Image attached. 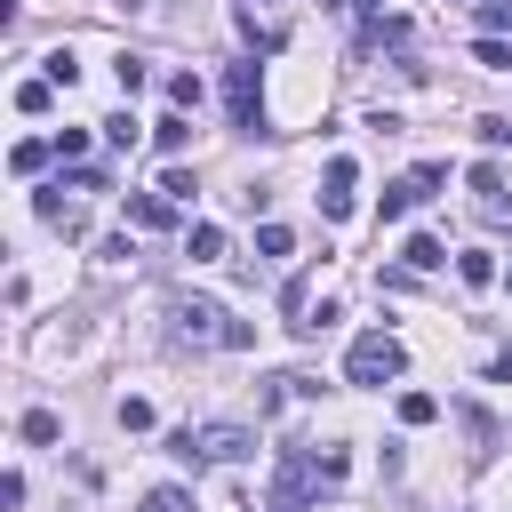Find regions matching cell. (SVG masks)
<instances>
[{"instance_id":"obj_20","label":"cell","mask_w":512,"mask_h":512,"mask_svg":"<svg viewBox=\"0 0 512 512\" xmlns=\"http://www.w3.org/2000/svg\"><path fill=\"white\" fill-rule=\"evenodd\" d=\"M112 72H120V96H136V88H144V56H120Z\"/></svg>"},{"instance_id":"obj_6","label":"cell","mask_w":512,"mask_h":512,"mask_svg":"<svg viewBox=\"0 0 512 512\" xmlns=\"http://www.w3.org/2000/svg\"><path fill=\"white\" fill-rule=\"evenodd\" d=\"M352 184H360V168H352V160H328V192H320V216H336V224H344V216H352Z\"/></svg>"},{"instance_id":"obj_17","label":"cell","mask_w":512,"mask_h":512,"mask_svg":"<svg viewBox=\"0 0 512 512\" xmlns=\"http://www.w3.org/2000/svg\"><path fill=\"white\" fill-rule=\"evenodd\" d=\"M472 56H480V64H488V72H512V48H504V40H496V32H488V40H480V48H472Z\"/></svg>"},{"instance_id":"obj_24","label":"cell","mask_w":512,"mask_h":512,"mask_svg":"<svg viewBox=\"0 0 512 512\" xmlns=\"http://www.w3.org/2000/svg\"><path fill=\"white\" fill-rule=\"evenodd\" d=\"M120 424L128 432H152V400H120Z\"/></svg>"},{"instance_id":"obj_5","label":"cell","mask_w":512,"mask_h":512,"mask_svg":"<svg viewBox=\"0 0 512 512\" xmlns=\"http://www.w3.org/2000/svg\"><path fill=\"white\" fill-rule=\"evenodd\" d=\"M224 104H232V120H240V128H256V120H264V80H256V64H232V72H224Z\"/></svg>"},{"instance_id":"obj_28","label":"cell","mask_w":512,"mask_h":512,"mask_svg":"<svg viewBox=\"0 0 512 512\" xmlns=\"http://www.w3.org/2000/svg\"><path fill=\"white\" fill-rule=\"evenodd\" d=\"M504 280H512V272H504Z\"/></svg>"},{"instance_id":"obj_9","label":"cell","mask_w":512,"mask_h":512,"mask_svg":"<svg viewBox=\"0 0 512 512\" xmlns=\"http://www.w3.org/2000/svg\"><path fill=\"white\" fill-rule=\"evenodd\" d=\"M456 280H464V288H488V280H496V256H488V248H464V256H456Z\"/></svg>"},{"instance_id":"obj_14","label":"cell","mask_w":512,"mask_h":512,"mask_svg":"<svg viewBox=\"0 0 512 512\" xmlns=\"http://www.w3.org/2000/svg\"><path fill=\"white\" fill-rule=\"evenodd\" d=\"M48 96H56V80L40 72V80H24V88H16V112H48Z\"/></svg>"},{"instance_id":"obj_25","label":"cell","mask_w":512,"mask_h":512,"mask_svg":"<svg viewBox=\"0 0 512 512\" xmlns=\"http://www.w3.org/2000/svg\"><path fill=\"white\" fill-rule=\"evenodd\" d=\"M480 144H488V152H504V144H512V120H496V112H488V120H480Z\"/></svg>"},{"instance_id":"obj_22","label":"cell","mask_w":512,"mask_h":512,"mask_svg":"<svg viewBox=\"0 0 512 512\" xmlns=\"http://www.w3.org/2000/svg\"><path fill=\"white\" fill-rule=\"evenodd\" d=\"M160 192H168V200H192L200 184H192V168H168V176H160Z\"/></svg>"},{"instance_id":"obj_2","label":"cell","mask_w":512,"mask_h":512,"mask_svg":"<svg viewBox=\"0 0 512 512\" xmlns=\"http://www.w3.org/2000/svg\"><path fill=\"white\" fill-rule=\"evenodd\" d=\"M440 184H448V168H440V160H424L416 176H400V184H384V200H376V224H400V216H408L416 200H432Z\"/></svg>"},{"instance_id":"obj_21","label":"cell","mask_w":512,"mask_h":512,"mask_svg":"<svg viewBox=\"0 0 512 512\" xmlns=\"http://www.w3.org/2000/svg\"><path fill=\"white\" fill-rule=\"evenodd\" d=\"M88 152V128H56V160H80Z\"/></svg>"},{"instance_id":"obj_7","label":"cell","mask_w":512,"mask_h":512,"mask_svg":"<svg viewBox=\"0 0 512 512\" xmlns=\"http://www.w3.org/2000/svg\"><path fill=\"white\" fill-rule=\"evenodd\" d=\"M128 216H136L144 232H168V224H176V200H168V192H136V200H128Z\"/></svg>"},{"instance_id":"obj_18","label":"cell","mask_w":512,"mask_h":512,"mask_svg":"<svg viewBox=\"0 0 512 512\" xmlns=\"http://www.w3.org/2000/svg\"><path fill=\"white\" fill-rule=\"evenodd\" d=\"M288 248H296L288 224H264V232H256V256H288Z\"/></svg>"},{"instance_id":"obj_4","label":"cell","mask_w":512,"mask_h":512,"mask_svg":"<svg viewBox=\"0 0 512 512\" xmlns=\"http://www.w3.org/2000/svg\"><path fill=\"white\" fill-rule=\"evenodd\" d=\"M248 448H256L248 424H200V432H192V456H208V464H240Z\"/></svg>"},{"instance_id":"obj_19","label":"cell","mask_w":512,"mask_h":512,"mask_svg":"<svg viewBox=\"0 0 512 512\" xmlns=\"http://www.w3.org/2000/svg\"><path fill=\"white\" fill-rule=\"evenodd\" d=\"M144 512H192V496H184V488H152V496H144Z\"/></svg>"},{"instance_id":"obj_10","label":"cell","mask_w":512,"mask_h":512,"mask_svg":"<svg viewBox=\"0 0 512 512\" xmlns=\"http://www.w3.org/2000/svg\"><path fill=\"white\" fill-rule=\"evenodd\" d=\"M152 144H160V152H184V144H192V120H184V112L152 120Z\"/></svg>"},{"instance_id":"obj_3","label":"cell","mask_w":512,"mask_h":512,"mask_svg":"<svg viewBox=\"0 0 512 512\" xmlns=\"http://www.w3.org/2000/svg\"><path fill=\"white\" fill-rule=\"evenodd\" d=\"M176 336H192V344H224L232 320H224L208 296H176Z\"/></svg>"},{"instance_id":"obj_11","label":"cell","mask_w":512,"mask_h":512,"mask_svg":"<svg viewBox=\"0 0 512 512\" xmlns=\"http://www.w3.org/2000/svg\"><path fill=\"white\" fill-rule=\"evenodd\" d=\"M48 152H56V144H40V136H24V144L8 152V168H16V176H40V168H48Z\"/></svg>"},{"instance_id":"obj_15","label":"cell","mask_w":512,"mask_h":512,"mask_svg":"<svg viewBox=\"0 0 512 512\" xmlns=\"http://www.w3.org/2000/svg\"><path fill=\"white\" fill-rule=\"evenodd\" d=\"M184 248H192L200 264H216V256H224V232H216V224H192V240H184Z\"/></svg>"},{"instance_id":"obj_16","label":"cell","mask_w":512,"mask_h":512,"mask_svg":"<svg viewBox=\"0 0 512 512\" xmlns=\"http://www.w3.org/2000/svg\"><path fill=\"white\" fill-rule=\"evenodd\" d=\"M432 416H440L432 392H400V424H432Z\"/></svg>"},{"instance_id":"obj_23","label":"cell","mask_w":512,"mask_h":512,"mask_svg":"<svg viewBox=\"0 0 512 512\" xmlns=\"http://www.w3.org/2000/svg\"><path fill=\"white\" fill-rule=\"evenodd\" d=\"M472 192H480V200H488V192H504V168H496V160H480V168H472Z\"/></svg>"},{"instance_id":"obj_27","label":"cell","mask_w":512,"mask_h":512,"mask_svg":"<svg viewBox=\"0 0 512 512\" xmlns=\"http://www.w3.org/2000/svg\"><path fill=\"white\" fill-rule=\"evenodd\" d=\"M496 384H512V352H496Z\"/></svg>"},{"instance_id":"obj_1","label":"cell","mask_w":512,"mask_h":512,"mask_svg":"<svg viewBox=\"0 0 512 512\" xmlns=\"http://www.w3.org/2000/svg\"><path fill=\"white\" fill-rule=\"evenodd\" d=\"M400 368H408V352H400V336H384V328L352 336V352H344V376H352V384H392Z\"/></svg>"},{"instance_id":"obj_26","label":"cell","mask_w":512,"mask_h":512,"mask_svg":"<svg viewBox=\"0 0 512 512\" xmlns=\"http://www.w3.org/2000/svg\"><path fill=\"white\" fill-rule=\"evenodd\" d=\"M480 24H488V32H504V24H512V0H480Z\"/></svg>"},{"instance_id":"obj_13","label":"cell","mask_w":512,"mask_h":512,"mask_svg":"<svg viewBox=\"0 0 512 512\" xmlns=\"http://www.w3.org/2000/svg\"><path fill=\"white\" fill-rule=\"evenodd\" d=\"M168 104H176V112H200V80H192V72H168Z\"/></svg>"},{"instance_id":"obj_12","label":"cell","mask_w":512,"mask_h":512,"mask_svg":"<svg viewBox=\"0 0 512 512\" xmlns=\"http://www.w3.org/2000/svg\"><path fill=\"white\" fill-rule=\"evenodd\" d=\"M16 432H24V440H32V448H48V440H56V432H64V424H56V416H48V408H24V424H16Z\"/></svg>"},{"instance_id":"obj_8","label":"cell","mask_w":512,"mask_h":512,"mask_svg":"<svg viewBox=\"0 0 512 512\" xmlns=\"http://www.w3.org/2000/svg\"><path fill=\"white\" fill-rule=\"evenodd\" d=\"M400 264H408V272H432V264H448V248H440L432 232H408V240H400Z\"/></svg>"}]
</instances>
